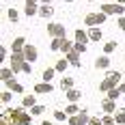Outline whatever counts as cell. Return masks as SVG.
I'll return each mask as SVG.
<instances>
[{
    "label": "cell",
    "mask_w": 125,
    "mask_h": 125,
    "mask_svg": "<svg viewBox=\"0 0 125 125\" xmlns=\"http://www.w3.org/2000/svg\"><path fill=\"white\" fill-rule=\"evenodd\" d=\"M54 119L56 121H69V116H67L65 110H54Z\"/></svg>",
    "instance_id": "f546056e"
},
{
    "label": "cell",
    "mask_w": 125,
    "mask_h": 125,
    "mask_svg": "<svg viewBox=\"0 0 125 125\" xmlns=\"http://www.w3.org/2000/svg\"><path fill=\"white\" fill-rule=\"evenodd\" d=\"M37 56H39V54H37V48L28 43V45L24 48V58H26V62H35V61H37Z\"/></svg>",
    "instance_id": "8992f818"
},
{
    "label": "cell",
    "mask_w": 125,
    "mask_h": 125,
    "mask_svg": "<svg viewBox=\"0 0 125 125\" xmlns=\"http://www.w3.org/2000/svg\"><path fill=\"white\" fill-rule=\"evenodd\" d=\"M7 84V91H11V93H24V86L13 78V80H9V82H4Z\"/></svg>",
    "instance_id": "7c38bea8"
},
{
    "label": "cell",
    "mask_w": 125,
    "mask_h": 125,
    "mask_svg": "<svg viewBox=\"0 0 125 125\" xmlns=\"http://www.w3.org/2000/svg\"><path fill=\"white\" fill-rule=\"evenodd\" d=\"M35 95H26L24 97V101H22V106H24V108H35V106H37V104H35Z\"/></svg>",
    "instance_id": "44dd1931"
},
{
    "label": "cell",
    "mask_w": 125,
    "mask_h": 125,
    "mask_svg": "<svg viewBox=\"0 0 125 125\" xmlns=\"http://www.w3.org/2000/svg\"><path fill=\"white\" fill-rule=\"evenodd\" d=\"M35 93H37V95H48V93H52V84L41 80L39 84H35Z\"/></svg>",
    "instance_id": "ba28073f"
},
{
    "label": "cell",
    "mask_w": 125,
    "mask_h": 125,
    "mask_svg": "<svg viewBox=\"0 0 125 125\" xmlns=\"http://www.w3.org/2000/svg\"><path fill=\"white\" fill-rule=\"evenodd\" d=\"M88 116L86 114V108H82L80 114H75V116H69V125H88Z\"/></svg>",
    "instance_id": "277c9868"
},
{
    "label": "cell",
    "mask_w": 125,
    "mask_h": 125,
    "mask_svg": "<svg viewBox=\"0 0 125 125\" xmlns=\"http://www.w3.org/2000/svg\"><path fill=\"white\" fill-rule=\"evenodd\" d=\"M116 26H119L121 30H125V15H123V17H119V20H116Z\"/></svg>",
    "instance_id": "f35d334b"
},
{
    "label": "cell",
    "mask_w": 125,
    "mask_h": 125,
    "mask_svg": "<svg viewBox=\"0 0 125 125\" xmlns=\"http://www.w3.org/2000/svg\"><path fill=\"white\" fill-rule=\"evenodd\" d=\"M67 61H69V65L71 67H82V61H80V52L71 50L69 54H67Z\"/></svg>",
    "instance_id": "30bf717a"
},
{
    "label": "cell",
    "mask_w": 125,
    "mask_h": 125,
    "mask_svg": "<svg viewBox=\"0 0 125 125\" xmlns=\"http://www.w3.org/2000/svg\"><path fill=\"white\" fill-rule=\"evenodd\" d=\"M11 97H13V93H11V91H2V95H0L2 104H9V101H11Z\"/></svg>",
    "instance_id": "836d02e7"
},
{
    "label": "cell",
    "mask_w": 125,
    "mask_h": 125,
    "mask_svg": "<svg viewBox=\"0 0 125 125\" xmlns=\"http://www.w3.org/2000/svg\"><path fill=\"white\" fill-rule=\"evenodd\" d=\"M73 35H75V43H86V41H91V39H88V32L82 30V28H78Z\"/></svg>",
    "instance_id": "5bb4252c"
},
{
    "label": "cell",
    "mask_w": 125,
    "mask_h": 125,
    "mask_svg": "<svg viewBox=\"0 0 125 125\" xmlns=\"http://www.w3.org/2000/svg\"><path fill=\"white\" fill-rule=\"evenodd\" d=\"M95 67H97V69H108V67H110V58H108V54L97 56V58H95Z\"/></svg>",
    "instance_id": "8fae6325"
},
{
    "label": "cell",
    "mask_w": 125,
    "mask_h": 125,
    "mask_svg": "<svg viewBox=\"0 0 125 125\" xmlns=\"http://www.w3.org/2000/svg\"><path fill=\"white\" fill-rule=\"evenodd\" d=\"M114 121H116V125H125V110H116L114 112Z\"/></svg>",
    "instance_id": "cb8c5ba5"
},
{
    "label": "cell",
    "mask_w": 125,
    "mask_h": 125,
    "mask_svg": "<svg viewBox=\"0 0 125 125\" xmlns=\"http://www.w3.org/2000/svg\"><path fill=\"white\" fill-rule=\"evenodd\" d=\"M67 67H69V61H67V58H61V61L54 65V69H56V71H65Z\"/></svg>",
    "instance_id": "4316f807"
},
{
    "label": "cell",
    "mask_w": 125,
    "mask_h": 125,
    "mask_svg": "<svg viewBox=\"0 0 125 125\" xmlns=\"http://www.w3.org/2000/svg\"><path fill=\"white\" fill-rule=\"evenodd\" d=\"M7 58V48H0V62Z\"/></svg>",
    "instance_id": "ab89813d"
},
{
    "label": "cell",
    "mask_w": 125,
    "mask_h": 125,
    "mask_svg": "<svg viewBox=\"0 0 125 125\" xmlns=\"http://www.w3.org/2000/svg\"><path fill=\"white\" fill-rule=\"evenodd\" d=\"M73 50H75V52H80V54H84V52H86V43H75Z\"/></svg>",
    "instance_id": "d590c367"
},
{
    "label": "cell",
    "mask_w": 125,
    "mask_h": 125,
    "mask_svg": "<svg viewBox=\"0 0 125 125\" xmlns=\"http://www.w3.org/2000/svg\"><path fill=\"white\" fill-rule=\"evenodd\" d=\"M22 71H24V73H32V62H24Z\"/></svg>",
    "instance_id": "74e56055"
},
{
    "label": "cell",
    "mask_w": 125,
    "mask_h": 125,
    "mask_svg": "<svg viewBox=\"0 0 125 125\" xmlns=\"http://www.w3.org/2000/svg\"><path fill=\"white\" fill-rule=\"evenodd\" d=\"M41 125H54L52 121H41Z\"/></svg>",
    "instance_id": "b9f144b4"
},
{
    "label": "cell",
    "mask_w": 125,
    "mask_h": 125,
    "mask_svg": "<svg viewBox=\"0 0 125 125\" xmlns=\"http://www.w3.org/2000/svg\"><path fill=\"white\" fill-rule=\"evenodd\" d=\"M80 97H82V93H80L78 88H71V91H67V104H75Z\"/></svg>",
    "instance_id": "2e32d148"
},
{
    "label": "cell",
    "mask_w": 125,
    "mask_h": 125,
    "mask_svg": "<svg viewBox=\"0 0 125 125\" xmlns=\"http://www.w3.org/2000/svg\"><path fill=\"white\" fill-rule=\"evenodd\" d=\"M114 86H116V84H112V82H110L108 78H106V80H101V82H99V91H101V93H108V91H112Z\"/></svg>",
    "instance_id": "d6986e66"
},
{
    "label": "cell",
    "mask_w": 125,
    "mask_h": 125,
    "mask_svg": "<svg viewBox=\"0 0 125 125\" xmlns=\"http://www.w3.org/2000/svg\"><path fill=\"white\" fill-rule=\"evenodd\" d=\"M119 97H121V88H119V86H114L112 91H108V99L116 101V99H119Z\"/></svg>",
    "instance_id": "484cf974"
},
{
    "label": "cell",
    "mask_w": 125,
    "mask_h": 125,
    "mask_svg": "<svg viewBox=\"0 0 125 125\" xmlns=\"http://www.w3.org/2000/svg\"><path fill=\"white\" fill-rule=\"evenodd\" d=\"M54 73H56V69L48 67V69L43 71V75H41V78H43V82H52V80H54Z\"/></svg>",
    "instance_id": "7402d4cb"
},
{
    "label": "cell",
    "mask_w": 125,
    "mask_h": 125,
    "mask_svg": "<svg viewBox=\"0 0 125 125\" xmlns=\"http://www.w3.org/2000/svg\"><path fill=\"white\" fill-rule=\"evenodd\" d=\"M88 39L91 41H101V28H88Z\"/></svg>",
    "instance_id": "e0dca14e"
},
{
    "label": "cell",
    "mask_w": 125,
    "mask_h": 125,
    "mask_svg": "<svg viewBox=\"0 0 125 125\" xmlns=\"http://www.w3.org/2000/svg\"><path fill=\"white\" fill-rule=\"evenodd\" d=\"M106 78H108L112 84H121V73H119V71H110V73L106 75Z\"/></svg>",
    "instance_id": "603a6c76"
},
{
    "label": "cell",
    "mask_w": 125,
    "mask_h": 125,
    "mask_svg": "<svg viewBox=\"0 0 125 125\" xmlns=\"http://www.w3.org/2000/svg\"><path fill=\"white\" fill-rule=\"evenodd\" d=\"M101 108H104V114L116 112V104H114L112 99H104V101H101Z\"/></svg>",
    "instance_id": "4fadbf2b"
},
{
    "label": "cell",
    "mask_w": 125,
    "mask_h": 125,
    "mask_svg": "<svg viewBox=\"0 0 125 125\" xmlns=\"http://www.w3.org/2000/svg\"><path fill=\"white\" fill-rule=\"evenodd\" d=\"M48 35H50L52 39H67L65 37V26L62 24H54V22L48 24Z\"/></svg>",
    "instance_id": "3957f363"
},
{
    "label": "cell",
    "mask_w": 125,
    "mask_h": 125,
    "mask_svg": "<svg viewBox=\"0 0 125 125\" xmlns=\"http://www.w3.org/2000/svg\"><path fill=\"white\" fill-rule=\"evenodd\" d=\"M39 0H26V7H37Z\"/></svg>",
    "instance_id": "60d3db41"
},
{
    "label": "cell",
    "mask_w": 125,
    "mask_h": 125,
    "mask_svg": "<svg viewBox=\"0 0 125 125\" xmlns=\"http://www.w3.org/2000/svg\"><path fill=\"white\" fill-rule=\"evenodd\" d=\"M7 15H9V22L17 24V17H20V15H17V9H9V11H7Z\"/></svg>",
    "instance_id": "4dcf8cb0"
},
{
    "label": "cell",
    "mask_w": 125,
    "mask_h": 125,
    "mask_svg": "<svg viewBox=\"0 0 125 125\" xmlns=\"http://www.w3.org/2000/svg\"><path fill=\"white\" fill-rule=\"evenodd\" d=\"M62 43H65V39H52V45H50V50H52V52H56V50H62Z\"/></svg>",
    "instance_id": "d4e9b609"
},
{
    "label": "cell",
    "mask_w": 125,
    "mask_h": 125,
    "mask_svg": "<svg viewBox=\"0 0 125 125\" xmlns=\"http://www.w3.org/2000/svg\"><path fill=\"white\" fill-rule=\"evenodd\" d=\"M65 2H73V0H65Z\"/></svg>",
    "instance_id": "bcb514c9"
},
{
    "label": "cell",
    "mask_w": 125,
    "mask_h": 125,
    "mask_svg": "<svg viewBox=\"0 0 125 125\" xmlns=\"http://www.w3.org/2000/svg\"><path fill=\"white\" fill-rule=\"evenodd\" d=\"M41 2H43V4H52V0H41Z\"/></svg>",
    "instance_id": "ee69618b"
},
{
    "label": "cell",
    "mask_w": 125,
    "mask_h": 125,
    "mask_svg": "<svg viewBox=\"0 0 125 125\" xmlns=\"http://www.w3.org/2000/svg\"><path fill=\"white\" fill-rule=\"evenodd\" d=\"M24 11H26L28 17H35V15H39V7H26Z\"/></svg>",
    "instance_id": "d6a6232c"
},
{
    "label": "cell",
    "mask_w": 125,
    "mask_h": 125,
    "mask_svg": "<svg viewBox=\"0 0 125 125\" xmlns=\"http://www.w3.org/2000/svg\"><path fill=\"white\" fill-rule=\"evenodd\" d=\"M106 17L108 15H104V13H88V15H84V24L88 28H97V26H101L106 22Z\"/></svg>",
    "instance_id": "7a4b0ae2"
},
{
    "label": "cell",
    "mask_w": 125,
    "mask_h": 125,
    "mask_svg": "<svg viewBox=\"0 0 125 125\" xmlns=\"http://www.w3.org/2000/svg\"><path fill=\"white\" fill-rule=\"evenodd\" d=\"M65 112H67V116H75V114H80V108H78V104H67Z\"/></svg>",
    "instance_id": "ffe728a7"
},
{
    "label": "cell",
    "mask_w": 125,
    "mask_h": 125,
    "mask_svg": "<svg viewBox=\"0 0 125 125\" xmlns=\"http://www.w3.org/2000/svg\"><path fill=\"white\" fill-rule=\"evenodd\" d=\"M52 15H54V7H52V4H41V7H39V17L50 20Z\"/></svg>",
    "instance_id": "9c48e42d"
},
{
    "label": "cell",
    "mask_w": 125,
    "mask_h": 125,
    "mask_svg": "<svg viewBox=\"0 0 125 125\" xmlns=\"http://www.w3.org/2000/svg\"><path fill=\"white\" fill-rule=\"evenodd\" d=\"M101 13L104 15H119V17H123L125 7L123 4H116V2H106V4H101Z\"/></svg>",
    "instance_id": "6da1fadb"
},
{
    "label": "cell",
    "mask_w": 125,
    "mask_h": 125,
    "mask_svg": "<svg viewBox=\"0 0 125 125\" xmlns=\"http://www.w3.org/2000/svg\"><path fill=\"white\" fill-rule=\"evenodd\" d=\"M116 4H123V7H125V0H116Z\"/></svg>",
    "instance_id": "f6af8a7d"
},
{
    "label": "cell",
    "mask_w": 125,
    "mask_h": 125,
    "mask_svg": "<svg viewBox=\"0 0 125 125\" xmlns=\"http://www.w3.org/2000/svg\"><path fill=\"white\" fill-rule=\"evenodd\" d=\"M119 88H121V93H125V84H119Z\"/></svg>",
    "instance_id": "7bdbcfd3"
},
{
    "label": "cell",
    "mask_w": 125,
    "mask_h": 125,
    "mask_svg": "<svg viewBox=\"0 0 125 125\" xmlns=\"http://www.w3.org/2000/svg\"><path fill=\"white\" fill-rule=\"evenodd\" d=\"M58 86H61L65 93H67V91H71V88H73V78H62Z\"/></svg>",
    "instance_id": "ac0fdd59"
},
{
    "label": "cell",
    "mask_w": 125,
    "mask_h": 125,
    "mask_svg": "<svg viewBox=\"0 0 125 125\" xmlns=\"http://www.w3.org/2000/svg\"><path fill=\"white\" fill-rule=\"evenodd\" d=\"M13 73H15V71H13L11 67H2V69H0V80H2V82H9V80H13Z\"/></svg>",
    "instance_id": "9a60e30c"
},
{
    "label": "cell",
    "mask_w": 125,
    "mask_h": 125,
    "mask_svg": "<svg viewBox=\"0 0 125 125\" xmlns=\"http://www.w3.org/2000/svg\"><path fill=\"white\" fill-rule=\"evenodd\" d=\"M26 45H28V43H26V39H24V37H15V39H13L11 50H13V54H20V52H24Z\"/></svg>",
    "instance_id": "52a82bcc"
},
{
    "label": "cell",
    "mask_w": 125,
    "mask_h": 125,
    "mask_svg": "<svg viewBox=\"0 0 125 125\" xmlns=\"http://www.w3.org/2000/svg\"><path fill=\"white\" fill-rule=\"evenodd\" d=\"M24 62H26V58H24V52H20V54H11V69L15 71V73H17V71H22Z\"/></svg>",
    "instance_id": "5b68a950"
},
{
    "label": "cell",
    "mask_w": 125,
    "mask_h": 125,
    "mask_svg": "<svg viewBox=\"0 0 125 125\" xmlns=\"http://www.w3.org/2000/svg\"><path fill=\"white\" fill-rule=\"evenodd\" d=\"M116 50V41H108L106 45H104V54H112Z\"/></svg>",
    "instance_id": "f1b7e54d"
},
{
    "label": "cell",
    "mask_w": 125,
    "mask_h": 125,
    "mask_svg": "<svg viewBox=\"0 0 125 125\" xmlns=\"http://www.w3.org/2000/svg\"><path fill=\"white\" fill-rule=\"evenodd\" d=\"M88 125H104V121H101L99 116H91L88 119Z\"/></svg>",
    "instance_id": "8d00e7d4"
},
{
    "label": "cell",
    "mask_w": 125,
    "mask_h": 125,
    "mask_svg": "<svg viewBox=\"0 0 125 125\" xmlns=\"http://www.w3.org/2000/svg\"><path fill=\"white\" fill-rule=\"evenodd\" d=\"M88 2H93V0H88Z\"/></svg>",
    "instance_id": "7dc6e473"
},
{
    "label": "cell",
    "mask_w": 125,
    "mask_h": 125,
    "mask_svg": "<svg viewBox=\"0 0 125 125\" xmlns=\"http://www.w3.org/2000/svg\"><path fill=\"white\" fill-rule=\"evenodd\" d=\"M73 45H75V43H71L69 39H65V43H62V50H61V52H65V54H69V52L73 50Z\"/></svg>",
    "instance_id": "1f68e13d"
},
{
    "label": "cell",
    "mask_w": 125,
    "mask_h": 125,
    "mask_svg": "<svg viewBox=\"0 0 125 125\" xmlns=\"http://www.w3.org/2000/svg\"><path fill=\"white\" fill-rule=\"evenodd\" d=\"M101 121H104V125H116V121H114L112 114H104V119H101Z\"/></svg>",
    "instance_id": "e575fe53"
},
{
    "label": "cell",
    "mask_w": 125,
    "mask_h": 125,
    "mask_svg": "<svg viewBox=\"0 0 125 125\" xmlns=\"http://www.w3.org/2000/svg\"><path fill=\"white\" fill-rule=\"evenodd\" d=\"M43 112H45V106H41V104H37L35 108H30V114L32 116H41Z\"/></svg>",
    "instance_id": "83f0119b"
}]
</instances>
